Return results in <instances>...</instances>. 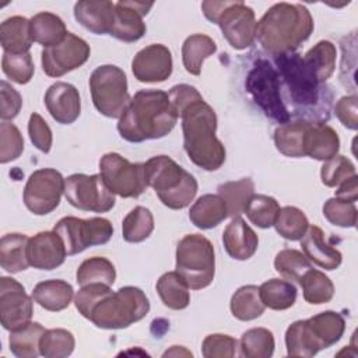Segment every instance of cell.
<instances>
[{"mask_svg": "<svg viewBox=\"0 0 358 358\" xmlns=\"http://www.w3.org/2000/svg\"><path fill=\"white\" fill-rule=\"evenodd\" d=\"M271 60L278 73L281 98L289 116L308 122L329 120L333 98L330 88L316 80L302 56L291 52L273 55Z\"/></svg>", "mask_w": 358, "mask_h": 358, "instance_id": "obj_1", "label": "cell"}, {"mask_svg": "<svg viewBox=\"0 0 358 358\" xmlns=\"http://www.w3.org/2000/svg\"><path fill=\"white\" fill-rule=\"evenodd\" d=\"M178 115L162 90H140L130 99L117 122L122 138L130 143L162 138L172 131Z\"/></svg>", "mask_w": 358, "mask_h": 358, "instance_id": "obj_2", "label": "cell"}, {"mask_svg": "<svg viewBox=\"0 0 358 358\" xmlns=\"http://www.w3.org/2000/svg\"><path fill=\"white\" fill-rule=\"evenodd\" d=\"M315 22L302 4L275 3L256 24V38L273 55L295 52L313 32Z\"/></svg>", "mask_w": 358, "mask_h": 358, "instance_id": "obj_3", "label": "cell"}, {"mask_svg": "<svg viewBox=\"0 0 358 358\" xmlns=\"http://www.w3.org/2000/svg\"><path fill=\"white\" fill-rule=\"evenodd\" d=\"M182 119L183 147L190 161L204 171H217L225 162V147L217 138V115L201 98L179 115Z\"/></svg>", "mask_w": 358, "mask_h": 358, "instance_id": "obj_4", "label": "cell"}, {"mask_svg": "<svg viewBox=\"0 0 358 358\" xmlns=\"http://www.w3.org/2000/svg\"><path fill=\"white\" fill-rule=\"evenodd\" d=\"M147 185L164 206L182 210L193 201L199 185L196 178L168 155H157L144 162Z\"/></svg>", "mask_w": 358, "mask_h": 358, "instance_id": "obj_5", "label": "cell"}, {"mask_svg": "<svg viewBox=\"0 0 358 358\" xmlns=\"http://www.w3.org/2000/svg\"><path fill=\"white\" fill-rule=\"evenodd\" d=\"M150 302L147 295L137 287H122L110 291L92 308L88 320L96 327L106 330L126 329L147 316Z\"/></svg>", "mask_w": 358, "mask_h": 358, "instance_id": "obj_6", "label": "cell"}, {"mask_svg": "<svg viewBox=\"0 0 358 358\" xmlns=\"http://www.w3.org/2000/svg\"><path fill=\"white\" fill-rule=\"evenodd\" d=\"M204 17L217 24L227 42L236 50L253 45L256 38V17L252 7L243 1H203Z\"/></svg>", "mask_w": 358, "mask_h": 358, "instance_id": "obj_7", "label": "cell"}, {"mask_svg": "<svg viewBox=\"0 0 358 358\" xmlns=\"http://www.w3.org/2000/svg\"><path fill=\"white\" fill-rule=\"evenodd\" d=\"M245 88L262 112L275 123L285 124L291 116L282 102L277 69L271 59L259 56L246 74Z\"/></svg>", "mask_w": 358, "mask_h": 358, "instance_id": "obj_8", "label": "cell"}, {"mask_svg": "<svg viewBox=\"0 0 358 358\" xmlns=\"http://www.w3.org/2000/svg\"><path fill=\"white\" fill-rule=\"evenodd\" d=\"M176 271L192 289L208 287L215 274L213 243L200 234L185 235L176 246Z\"/></svg>", "mask_w": 358, "mask_h": 358, "instance_id": "obj_9", "label": "cell"}, {"mask_svg": "<svg viewBox=\"0 0 358 358\" xmlns=\"http://www.w3.org/2000/svg\"><path fill=\"white\" fill-rule=\"evenodd\" d=\"M90 91L96 110L112 119H119L131 99L127 90V77L115 64H102L92 71Z\"/></svg>", "mask_w": 358, "mask_h": 358, "instance_id": "obj_10", "label": "cell"}, {"mask_svg": "<svg viewBox=\"0 0 358 358\" xmlns=\"http://www.w3.org/2000/svg\"><path fill=\"white\" fill-rule=\"evenodd\" d=\"M53 231L63 241L67 256L81 253L91 246L105 245L113 235L112 222L102 217L87 220L63 217L57 221Z\"/></svg>", "mask_w": 358, "mask_h": 358, "instance_id": "obj_11", "label": "cell"}, {"mask_svg": "<svg viewBox=\"0 0 358 358\" xmlns=\"http://www.w3.org/2000/svg\"><path fill=\"white\" fill-rule=\"evenodd\" d=\"M101 176L113 194L138 197L148 187L144 164H133L117 152H108L99 161Z\"/></svg>", "mask_w": 358, "mask_h": 358, "instance_id": "obj_12", "label": "cell"}, {"mask_svg": "<svg viewBox=\"0 0 358 358\" xmlns=\"http://www.w3.org/2000/svg\"><path fill=\"white\" fill-rule=\"evenodd\" d=\"M64 196L67 201L83 211L108 213L115 206V194L105 185L101 175L74 173L66 179Z\"/></svg>", "mask_w": 358, "mask_h": 358, "instance_id": "obj_13", "label": "cell"}, {"mask_svg": "<svg viewBox=\"0 0 358 358\" xmlns=\"http://www.w3.org/2000/svg\"><path fill=\"white\" fill-rule=\"evenodd\" d=\"M66 179L53 168H42L28 178L22 199L25 207L35 215H46L56 210L64 193Z\"/></svg>", "mask_w": 358, "mask_h": 358, "instance_id": "obj_14", "label": "cell"}, {"mask_svg": "<svg viewBox=\"0 0 358 358\" xmlns=\"http://www.w3.org/2000/svg\"><path fill=\"white\" fill-rule=\"evenodd\" d=\"M90 45L80 36L67 32L64 39L50 48H43L41 55L42 69L49 77H62L81 67L90 57Z\"/></svg>", "mask_w": 358, "mask_h": 358, "instance_id": "obj_15", "label": "cell"}, {"mask_svg": "<svg viewBox=\"0 0 358 358\" xmlns=\"http://www.w3.org/2000/svg\"><path fill=\"white\" fill-rule=\"evenodd\" d=\"M34 313L32 298L22 284L11 277L0 278V320L1 326L11 331L28 322Z\"/></svg>", "mask_w": 358, "mask_h": 358, "instance_id": "obj_16", "label": "cell"}, {"mask_svg": "<svg viewBox=\"0 0 358 358\" xmlns=\"http://www.w3.org/2000/svg\"><path fill=\"white\" fill-rule=\"evenodd\" d=\"M172 53L161 43H152L136 53L131 71L140 83H162L172 74Z\"/></svg>", "mask_w": 358, "mask_h": 358, "instance_id": "obj_17", "label": "cell"}, {"mask_svg": "<svg viewBox=\"0 0 358 358\" xmlns=\"http://www.w3.org/2000/svg\"><path fill=\"white\" fill-rule=\"evenodd\" d=\"M154 4L144 1L115 3V22L110 35L122 42H136L147 31L143 17L148 14Z\"/></svg>", "mask_w": 358, "mask_h": 358, "instance_id": "obj_18", "label": "cell"}, {"mask_svg": "<svg viewBox=\"0 0 358 358\" xmlns=\"http://www.w3.org/2000/svg\"><path fill=\"white\" fill-rule=\"evenodd\" d=\"M27 256L29 266L38 270H53L64 263L67 256L60 236L55 231H43L29 238Z\"/></svg>", "mask_w": 358, "mask_h": 358, "instance_id": "obj_19", "label": "cell"}, {"mask_svg": "<svg viewBox=\"0 0 358 358\" xmlns=\"http://www.w3.org/2000/svg\"><path fill=\"white\" fill-rule=\"evenodd\" d=\"M45 106L50 116L60 124L74 123L81 113V98L78 90L64 81L52 84L45 94Z\"/></svg>", "mask_w": 358, "mask_h": 358, "instance_id": "obj_20", "label": "cell"}, {"mask_svg": "<svg viewBox=\"0 0 358 358\" xmlns=\"http://www.w3.org/2000/svg\"><path fill=\"white\" fill-rule=\"evenodd\" d=\"M74 18L95 35H110L115 22V3L108 0L77 1L74 4Z\"/></svg>", "mask_w": 358, "mask_h": 358, "instance_id": "obj_21", "label": "cell"}, {"mask_svg": "<svg viewBox=\"0 0 358 358\" xmlns=\"http://www.w3.org/2000/svg\"><path fill=\"white\" fill-rule=\"evenodd\" d=\"M301 246L309 262L324 270H336L343 262L341 252L326 242L324 232L316 225L308 227L305 235L301 238Z\"/></svg>", "mask_w": 358, "mask_h": 358, "instance_id": "obj_22", "label": "cell"}, {"mask_svg": "<svg viewBox=\"0 0 358 358\" xmlns=\"http://www.w3.org/2000/svg\"><path fill=\"white\" fill-rule=\"evenodd\" d=\"M222 243L232 259L248 260L256 253L259 238L243 218L235 217L224 229Z\"/></svg>", "mask_w": 358, "mask_h": 358, "instance_id": "obj_23", "label": "cell"}, {"mask_svg": "<svg viewBox=\"0 0 358 358\" xmlns=\"http://www.w3.org/2000/svg\"><path fill=\"white\" fill-rule=\"evenodd\" d=\"M305 157L327 161L338 154L340 138L337 131L322 122H309L305 133Z\"/></svg>", "mask_w": 358, "mask_h": 358, "instance_id": "obj_24", "label": "cell"}, {"mask_svg": "<svg viewBox=\"0 0 358 358\" xmlns=\"http://www.w3.org/2000/svg\"><path fill=\"white\" fill-rule=\"evenodd\" d=\"M306 324L319 350L329 348L338 343L345 330L344 317L334 310L320 312L306 319Z\"/></svg>", "mask_w": 358, "mask_h": 358, "instance_id": "obj_25", "label": "cell"}, {"mask_svg": "<svg viewBox=\"0 0 358 358\" xmlns=\"http://www.w3.org/2000/svg\"><path fill=\"white\" fill-rule=\"evenodd\" d=\"M73 296V287L64 280L41 281L32 291V299L49 312H60L69 308Z\"/></svg>", "mask_w": 358, "mask_h": 358, "instance_id": "obj_26", "label": "cell"}, {"mask_svg": "<svg viewBox=\"0 0 358 358\" xmlns=\"http://www.w3.org/2000/svg\"><path fill=\"white\" fill-rule=\"evenodd\" d=\"M228 217L225 201L220 194H203L189 211V220L200 229H211Z\"/></svg>", "mask_w": 358, "mask_h": 358, "instance_id": "obj_27", "label": "cell"}, {"mask_svg": "<svg viewBox=\"0 0 358 358\" xmlns=\"http://www.w3.org/2000/svg\"><path fill=\"white\" fill-rule=\"evenodd\" d=\"M1 48L7 53H28L32 45L29 31V20L21 15H14L4 20L0 25Z\"/></svg>", "mask_w": 358, "mask_h": 358, "instance_id": "obj_28", "label": "cell"}, {"mask_svg": "<svg viewBox=\"0 0 358 358\" xmlns=\"http://www.w3.org/2000/svg\"><path fill=\"white\" fill-rule=\"evenodd\" d=\"M29 31L34 42L41 43L43 48L57 45L67 35L66 24L63 20L49 11L35 14L29 20Z\"/></svg>", "mask_w": 358, "mask_h": 358, "instance_id": "obj_29", "label": "cell"}, {"mask_svg": "<svg viewBox=\"0 0 358 358\" xmlns=\"http://www.w3.org/2000/svg\"><path fill=\"white\" fill-rule=\"evenodd\" d=\"M29 238L25 234H6L0 241V264L1 267L14 274L28 268L29 262L27 256Z\"/></svg>", "mask_w": 358, "mask_h": 358, "instance_id": "obj_30", "label": "cell"}, {"mask_svg": "<svg viewBox=\"0 0 358 358\" xmlns=\"http://www.w3.org/2000/svg\"><path fill=\"white\" fill-rule=\"evenodd\" d=\"M308 120H296L288 122L285 124H280L274 130V144L275 148L285 157L291 158H302L305 157V133L308 129Z\"/></svg>", "mask_w": 358, "mask_h": 358, "instance_id": "obj_31", "label": "cell"}, {"mask_svg": "<svg viewBox=\"0 0 358 358\" xmlns=\"http://www.w3.org/2000/svg\"><path fill=\"white\" fill-rule=\"evenodd\" d=\"M217 52V45L208 35L193 34L182 45V62L187 73L199 76L203 62Z\"/></svg>", "mask_w": 358, "mask_h": 358, "instance_id": "obj_32", "label": "cell"}, {"mask_svg": "<svg viewBox=\"0 0 358 358\" xmlns=\"http://www.w3.org/2000/svg\"><path fill=\"white\" fill-rule=\"evenodd\" d=\"M157 292L165 306L173 310H182L190 303L189 285L178 271L164 273L157 281Z\"/></svg>", "mask_w": 358, "mask_h": 358, "instance_id": "obj_33", "label": "cell"}, {"mask_svg": "<svg viewBox=\"0 0 358 358\" xmlns=\"http://www.w3.org/2000/svg\"><path fill=\"white\" fill-rule=\"evenodd\" d=\"M46 329L38 322H28L27 324L11 330L8 337L10 351L18 358H35L41 355L39 341Z\"/></svg>", "mask_w": 358, "mask_h": 358, "instance_id": "obj_34", "label": "cell"}, {"mask_svg": "<svg viewBox=\"0 0 358 358\" xmlns=\"http://www.w3.org/2000/svg\"><path fill=\"white\" fill-rule=\"evenodd\" d=\"M336 46L330 41H319L302 59L316 80L324 84L336 70Z\"/></svg>", "mask_w": 358, "mask_h": 358, "instance_id": "obj_35", "label": "cell"}, {"mask_svg": "<svg viewBox=\"0 0 358 358\" xmlns=\"http://www.w3.org/2000/svg\"><path fill=\"white\" fill-rule=\"evenodd\" d=\"M260 299L266 308L273 310H285L296 301V287L282 278H271L259 287Z\"/></svg>", "mask_w": 358, "mask_h": 358, "instance_id": "obj_36", "label": "cell"}, {"mask_svg": "<svg viewBox=\"0 0 358 358\" xmlns=\"http://www.w3.org/2000/svg\"><path fill=\"white\" fill-rule=\"evenodd\" d=\"M229 308L234 317L242 322L257 319L266 309L260 299L259 287L256 285H243L238 288L231 298Z\"/></svg>", "mask_w": 358, "mask_h": 358, "instance_id": "obj_37", "label": "cell"}, {"mask_svg": "<svg viewBox=\"0 0 358 358\" xmlns=\"http://www.w3.org/2000/svg\"><path fill=\"white\" fill-rule=\"evenodd\" d=\"M217 190L225 201L228 217L235 218L243 213L246 203L255 193V183L250 178H242L239 180L225 182Z\"/></svg>", "mask_w": 358, "mask_h": 358, "instance_id": "obj_38", "label": "cell"}, {"mask_svg": "<svg viewBox=\"0 0 358 358\" xmlns=\"http://www.w3.org/2000/svg\"><path fill=\"white\" fill-rule=\"evenodd\" d=\"M303 291V298L310 305H322L331 301L334 285L331 280L316 268H309L299 280Z\"/></svg>", "mask_w": 358, "mask_h": 358, "instance_id": "obj_39", "label": "cell"}, {"mask_svg": "<svg viewBox=\"0 0 358 358\" xmlns=\"http://www.w3.org/2000/svg\"><path fill=\"white\" fill-rule=\"evenodd\" d=\"M154 231V217L152 213L143 207L137 206L124 217L122 222V235L126 242L138 243L145 241Z\"/></svg>", "mask_w": 358, "mask_h": 358, "instance_id": "obj_40", "label": "cell"}, {"mask_svg": "<svg viewBox=\"0 0 358 358\" xmlns=\"http://www.w3.org/2000/svg\"><path fill=\"white\" fill-rule=\"evenodd\" d=\"M285 347L289 357L310 358L320 351L308 329L306 319L296 320L288 326L285 331Z\"/></svg>", "mask_w": 358, "mask_h": 358, "instance_id": "obj_41", "label": "cell"}, {"mask_svg": "<svg viewBox=\"0 0 358 358\" xmlns=\"http://www.w3.org/2000/svg\"><path fill=\"white\" fill-rule=\"evenodd\" d=\"M274 336L264 327L249 329L239 340L241 355L246 358H270L274 352Z\"/></svg>", "mask_w": 358, "mask_h": 358, "instance_id": "obj_42", "label": "cell"}, {"mask_svg": "<svg viewBox=\"0 0 358 358\" xmlns=\"http://www.w3.org/2000/svg\"><path fill=\"white\" fill-rule=\"evenodd\" d=\"M243 213L246 214L252 224L266 229L274 225L275 218L280 213V204L271 196L253 193L249 201L246 203Z\"/></svg>", "mask_w": 358, "mask_h": 358, "instance_id": "obj_43", "label": "cell"}, {"mask_svg": "<svg viewBox=\"0 0 358 358\" xmlns=\"http://www.w3.org/2000/svg\"><path fill=\"white\" fill-rule=\"evenodd\" d=\"M76 277L80 285H87L92 282L113 285L116 280V270L110 260H108L106 257L95 256L84 260L80 264Z\"/></svg>", "mask_w": 358, "mask_h": 358, "instance_id": "obj_44", "label": "cell"}, {"mask_svg": "<svg viewBox=\"0 0 358 358\" xmlns=\"http://www.w3.org/2000/svg\"><path fill=\"white\" fill-rule=\"evenodd\" d=\"M275 231L288 241H301L305 235L309 221L302 210L294 206H285L280 208V213L274 222Z\"/></svg>", "mask_w": 358, "mask_h": 358, "instance_id": "obj_45", "label": "cell"}, {"mask_svg": "<svg viewBox=\"0 0 358 358\" xmlns=\"http://www.w3.org/2000/svg\"><path fill=\"white\" fill-rule=\"evenodd\" d=\"M76 340L66 329H49L39 341V352L45 358H64L74 351Z\"/></svg>", "mask_w": 358, "mask_h": 358, "instance_id": "obj_46", "label": "cell"}, {"mask_svg": "<svg viewBox=\"0 0 358 358\" xmlns=\"http://www.w3.org/2000/svg\"><path fill=\"white\" fill-rule=\"evenodd\" d=\"M274 268L284 278L299 282L301 277L312 268V263L296 249H282L274 259Z\"/></svg>", "mask_w": 358, "mask_h": 358, "instance_id": "obj_47", "label": "cell"}, {"mask_svg": "<svg viewBox=\"0 0 358 358\" xmlns=\"http://www.w3.org/2000/svg\"><path fill=\"white\" fill-rule=\"evenodd\" d=\"M1 69L7 78L17 84H27L31 81L35 73L31 53H3Z\"/></svg>", "mask_w": 358, "mask_h": 358, "instance_id": "obj_48", "label": "cell"}, {"mask_svg": "<svg viewBox=\"0 0 358 358\" xmlns=\"http://www.w3.org/2000/svg\"><path fill=\"white\" fill-rule=\"evenodd\" d=\"M354 175H357L355 165L351 162L350 158L340 154L324 161L320 169L322 183L327 187H337Z\"/></svg>", "mask_w": 358, "mask_h": 358, "instance_id": "obj_49", "label": "cell"}, {"mask_svg": "<svg viewBox=\"0 0 358 358\" xmlns=\"http://www.w3.org/2000/svg\"><path fill=\"white\" fill-rule=\"evenodd\" d=\"M24 151V138L14 123L3 120L0 124V162L17 159Z\"/></svg>", "mask_w": 358, "mask_h": 358, "instance_id": "obj_50", "label": "cell"}, {"mask_svg": "<svg viewBox=\"0 0 358 358\" xmlns=\"http://www.w3.org/2000/svg\"><path fill=\"white\" fill-rule=\"evenodd\" d=\"M323 215L330 224L341 228H352L357 224L355 203L340 200L337 197L329 199L324 203Z\"/></svg>", "mask_w": 358, "mask_h": 358, "instance_id": "obj_51", "label": "cell"}, {"mask_svg": "<svg viewBox=\"0 0 358 358\" xmlns=\"http://www.w3.org/2000/svg\"><path fill=\"white\" fill-rule=\"evenodd\" d=\"M239 347L238 340L228 334H208L201 344V354L204 358H232L236 355Z\"/></svg>", "mask_w": 358, "mask_h": 358, "instance_id": "obj_52", "label": "cell"}, {"mask_svg": "<svg viewBox=\"0 0 358 358\" xmlns=\"http://www.w3.org/2000/svg\"><path fill=\"white\" fill-rule=\"evenodd\" d=\"M110 285L102 282H92L87 285H81L74 296V303L77 310L85 317H90V313L96 302H99L105 295L110 292Z\"/></svg>", "mask_w": 358, "mask_h": 358, "instance_id": "obj_53", "label": "cell"}, {"mask_svg": "<svg viewBox=\"0 0 358 358\" xmlns=\"http://www.w3.org/2000/svg\"><path fill=\"white\" fill-rule=\"evenodd\" d=\"M28 134L31 138V143L42 152L48 154L52 148L53 136L49 124L45 122V119L39 113H32L29 116L28 122Z\"/></svg>", "mask_w": 358, "mask_h": 358, "instance_id": "obj_54", "label": "cell"}, {"mask_svg": "<svg viewBox=\"0 0 358 358\" xmlns=\"http://www.w3.org/2000/svg\"><path fill=\"white\" fill-rule=\"evenodd\" d=\"M0 96H1V110L0 116L3 120H11L14 119L22 106V98L20 92L11 87L6 80H1L0 83Z\"/></svg>", "mask_w": 358, "mask_h": 358, "instance_id": "obj_55", "label": "cell"}, {"mask_svg": "<svg viewBox=\"0 0 358 358\" xmlns=\"http://www.w3.org/2000/svg\"><path fill=\"white\" fill-rule=\"evenodd\" d=\"M358 98L355 94L345 95L340 98L334 105V113L344 127L350 130H357L358 127Z\"/></svg>", "mask_w": 358, "mask_h": 358, "instance_id": "obj_56", "label": "cell"}, {"mask_svg": "<svg viewBox=\"0 0 358 358\" xmlns=\"http://www.w3.org/2000/svg\"><path fill=\"white\" fill-rule=\"evenodd\" d=\"M168 96H169V101H171L178 117L182 113V110L186 109L190 103L203 98L201 94L193 85H189V84L173 85L169 90Z\"/></svg>", "mask_w": 358, "mask_h": 358, "instance_id": "obj_57", "label": "cell"}, {"mask_svg": "<svg viewBox=\"0 0 358 358\" xmlns=\"http://www.w3.org/2000/svg\"><path fill=\"white\" fill-rule=\"evenodd\" d=\"M334 197H337L340 200L355 203L357 197H358V176L354 175L350 179H347L345 182H343L341 185H338Z\"/></svg>", "mask_w": 358, "mask_h": 358, "instance_id": "obj_58", "label": "cell"}, {"mask_svg": "<svg viewBox=\"0 0 358 358\" xmlns=\"http://www.w3.org/2000/svg\"><path fill=\"white\" fill-rule=\"evenodd\" d=\"M180 357V355H185V357H192V352L187 351L185 347H180V345H172L171 350L165 351L164 352V357Z\"/></svg>", "mask_w": 358, "mask_h": 358, "instance_id": "obj_59", "label": "cell"}]
</instances>
